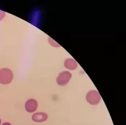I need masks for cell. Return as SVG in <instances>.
<instances>
[{
	"instance_id": "5",
	"label": "cell",
	"mask_w": 126,
	"mask_h": 125,
	"mask_svg": "<svg viewBox=\"0 0 126 125\" xmlns=\"http://www.w3.org/2000/svg\"><path fill=\"white\" fill-rule=\"evenodd\" d=\"M2 121L1 120V118H0V125H2Z\"/></svg>"
},
{
	"instance_id": "4",
	"label": "cell",
	"mask_w": 126,
	"mask_h": 125,
	"mask_svg": "<svg viewBox=\"0 0 126 125\" xmlns=\"http://www.w3.org/2000/svg\"><path fill=\"white\" fill-rule=\"evenodd\" d=\"M1 125H12V124L9 122H5L2 123Z\"/></svg>"
},
{
	"instance_id": "1",
	"label": "cell",
	"mask_w": 126,
	"mask_h": 125,
	"mask_svg": "<svg viewBox=\"0 0 126 125\" xmlns=\"http://www.w3.org/2000/svg\"><path fill=\"white\" fill-rule=\"evenodd\" d=\"M101 99L100 94L96 90H90L86 94V100L91 105H97L100 103Z\"/></svg>"
},
{
	"instance_id": "2",
	"label": "cell",
	"mask_w": 126,
	"mask_h": 125,
	"mask_svg": "<svg viewBox=\"0 0 126 125\" xmlns=\"http://www.w3.org/2000/svg\"><path fill=\"white\" fill-rule=\"evenodd\" d=\"M39 107V103L36 99L31 98L26 101L24 104L25 110L27 112L29 113H34Z\"/></svg>"
},
{
	"instance_id": "3",
	"label": "cell",
	"mask_w": 126,
	"mask_h": 125,
	"mask_svg": "<svg viewBox=\"0 0 126 125\" xmlns=\"http://www.w3.org/2000/svg\"><path fill=\"white\" fill-rule=\"evenodd\" d=\"M48 117V115L46 112H37L33 113L32 116V120L35 123H41L45 122Z\"/></svg>"
}]
</instances>
